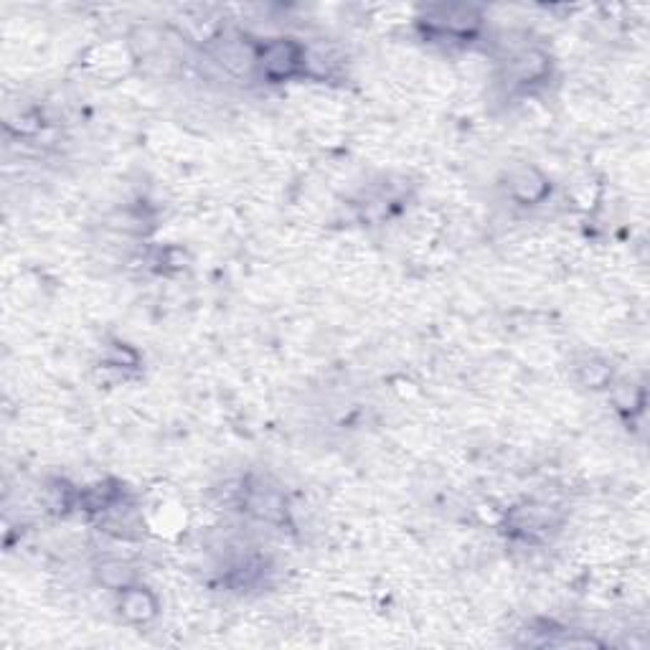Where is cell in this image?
Returning <instances> with one entry per match:
<instances>
[{
	"mask_svg": "<svg viewBox=\"0 0 650 650\" xmlns=\"http://www.w3.org/2000/svg\"><path fill=\"white\" fill-rule=\"evenodd\" d=\"M432 34L450 36V39H470L480 28V13L473 6H435L425 16Z\"/></svg>",
	"mask_w": 650,
	"mask_h": 650,
	"instance_id": "cell-2",
	"label": "cell"
},
{
	"mask_svg": "<svg viewBox=\"0 0 650 650\" xmlns=\"http://www.w3.org/2000/svg\"><path fill=\"white\" fill-rule=\"evenodd\" d=\"M244 508H247L252 516H257L259 521H267V524H282L287 516L285 498L270 488V485H247L242 491Z\"/></svg>",
	"mask_w": 650,
	"mask_h": 650,
	"instance_id": "cell-3",
	"label": "cell"
},
{
	"mask_svg": "<svg viewBox=\"0 0 650 650\" xmlns=\"http://www.w3.org/2000/svg\"><path fill=\"white\" fill-rule=\"evenodd\" d=\"M117 607H120V615L130 623H148L158 615V600L150 590L145 587H138V584H130L125 590H120V600H117Z\"/></svg>",
	"mask_w": 650,
	"mask_h": 650,
	"instance_id": "cell-5",
	"label": "cell"
},
{
	"mask_svg": "<svg viewBox=\"0 0 650 650\" xmlns=\"http://www.w3.org/2000/svg\"><path fill=\"white\" fill-rule=\"evenodd\" d=\"M100 582L105 584V587H110V590L120 592V590H125V587H130V584H135V574H133V569L127 567V564L105 562L100 567Z\"/></svg>",
	"mask_w": 650,
	"mask_h": 650,
	"instance_id": "cell-7",
	"label": "cell"
},
{
	"mask_svg": "<svg viewBox=\"0 0 650 650\" xmlns=\"http://www.w3.org/2000/svg\"><path fill=\"white\" fill-rule=\"evenodd\" d=\"M549 191H551L549 178L534 166L518 168V171H513L511 176H508V193H511L518 204H526V206L541 204V201L549 196Z\"/></svg>",
	"mask_w": 650,
	"mask_h": 650,
	"instance_id": "cell-4",
	"label": "cell"
},
{
	"mask_svg": "<svg viewBox=\"0 0 650 650\" xmlns=\"http://www.w3.org/2000/svg\"><path fill=\"white\" fill-rule=\"evenodd\" d=\"M305 56H308V51L298 41L272 39L265 46H259L257 67L272 82H285V79L298 77L300 72H305Z\"/></svg>",
	"mask_w": 650,
	"mask_h": 650,
	"instance_id": "cell-1",
	"label": "cell"
},
{
	"mask_svg": "<svg viewBox=\"0 0 650 650\" xmlns=\"http://www.w3.org/2000/svg\"><path fill=\"white\" fill-rule=\"evenodd\" d=\"M579 379H582L587 386H592V389H602V386L612 379V369L605 364V361L590 359L579 366Z\"/></svg>",
	"mask_w": 650,
	"mask_h": 650,
	"instance_id": "cell-8",
	"label": "cell"
},
{
	"mask_svg": "<svg viewBox=\"0 0 650 650\" xmlns=\"http://www.w3.org/2000/svg\"><path fill=\"white\" fill-rule=\"evenodd\" d=\"M549 69H551V61L541 49L518 51V54L511 59V64H508V72H511L513 82L516 84L544 82Z\"/></svg>",
	"mask_w": 650,
	"mask_h": 650,
	"instance_id": "cell-6",
	"label": "cell"
}]
</instances>
